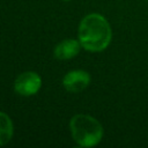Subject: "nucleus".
I'll return each mask as SVG.
<instances>
[{
	"label": "nucleus",
	"mask_w": 148,
	"mask_h": 148,
	"mask_svg": "<svg viewBox=\"0 0 148 148\" xmlns=\"http://www.w3.org/2000/svg\"><path fill=\"white\" fill-rule=\"evenodd\" d=\"M82 45L79 39L67 38L58 43L53 50V56L59 60H68L76 57L81 50Z\"/></svg>",
	"instance_id": "39448f33"
},
{
	"label": "nucleus",
	"mask_w": 148,
	"mask_h": 148,
	"mask_svg": "<svg viewBox=\"0 0 148 148\" xmlns=\"http://www.w3.org/2000/svg\"><path fill=\"white\" fill-rule=\"evenodd\" d=\"M90 74L83 69H74L65 74L62 77V86L68 92H81L90 83Z\"/></svg>",
	"instance_id": "20e7f679"
},
{
	"label": "nucleus",
	"mask_w": 148,
	"mask_h": 148,
	"mask_svg": "<svg viewBox=\"0 0 148 148\" xmlns=\"http://www.w3.org/2000/svg\"><path fill=\"white\" fill-rule=\"evenodd\" d=\"M77 39L86 51H104L110 45L112 39L110 23L103 15L98 13L88 14L81 20L79 24Z\"/></svg>",
	"instance_id": "f257e3e1"
},
{
	"label": "nucleus",
	"mask_w": 148,
	"mask_h": 148,
	"mask_svg": "<svg viewBox=\"0 0 148 148\" xmlns=\"http://www.w3.org/2000/svg\"><path fill=\"white\" fill-rule=\"evenodd\" d=\"M64 1H71V0H64Z\"/></svg>",
	"instance_id": "0eeeda50"
},
{
	"label": "nucleus",
	"mask_w": 148,
	"mask_h": 148,
	"mask_svg": "<svg viewBox=\"0 0 148 148\" xmlns=\"http://www.w3.org/2000/svg\"><path fill=\"white\" fill-rule=\"evenodd\" d=\"M42 87V77L38 73L28 71L21 73L14 81V91L21 96L36 95Z\"/></svg>",
	"instance_id": "7ed1b4c3"
},
{
	"label": "nucleus",
	"mask_w": 148,
	"mask_h": 148,
	"mask_svg": "<svg viewBox=\"0 0 148 148\" xmlns=\"http://www.w3.org/2000/svg\"><path fill=\"white\" fill-rule=\"evenodd\" d=\"M69 131L73 140L84 148L98 145L104 134L102 124L96 118L84 113H79L71 118Z\"/></svg>",
	"instance_id": "f03ea898"
},
{
	"label": "nucleus",
	"mask_w": 148,
	"mask_h": 148,
	"mask_svg": "<svg viewBox=\"0 0 148 148\" xmlns=\"http://www.w3.org/2000/svg\"><path fill=\"white\" fill-rule=\"evenodd\" d=\"M14 134V126L10 117L0 111V146L7 145Z\"/></svg>",
	"instance_id": "423d86ee"
}]
</instances>
